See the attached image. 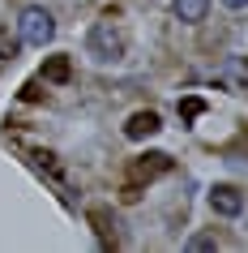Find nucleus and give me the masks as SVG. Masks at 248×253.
<instances>
[{
	"instance_id": "nucleus-1",
	"label": "nucleus",
	"mask_w": 248,
	"mask_h": 253,
	"mask_svg": "<svg viewBox=\"0 0 248 253\" xmlns=\"http://www.w3.org/2000/svg\"><path fill=\"white\" fill-rule=\"evenodd\" d=\"M163 172H171V155H163V150H150V155H142V159H133L129 168V185H124V198H137V189L150 185V180H158Z\"/></svg>"
},
{
	"instance_id": "nucleus-2",
	"label": "nucleus",
	"mask_w": 248,
	"mask_h": 253,
	"mask_svg": "<svg viewBox=\"0 0 248 253\" xmlns=\"http://www.w3.org/2000/svg\"><path fill=\"white\" fill-rule=\"evenodd\" d=\"M17 30H22V35H17L22 43H30V47H43V43L56 35V22H52V13H47V9L30 4L26 13H22V26H17Z\"/></svg>"
},
{
	"instance_id": "nucleus-3",
	"label": "nucleus",
	"mask_w": 248,
	"mask_h": 253,
	"mask_svg": "<svg viewBox=\"0 0 248 253\" xmlns=\"http://www.w3.org/2000/svg\"><path fill=\"white\" fill-rule=\"evenodd\" d=\"M90 52L99 56V60H116V56L124 52V39L111 30V22H99V26L90 30Z\"/></svg>"
},
{
	"instance_id": "nucleus-4",
	"label": "nucleus",
	"mask_w": 248,
	"mask_h": 253,
	"mask_svg": "<svg viewBox=\"0 0 248 253\" xmlns=\"http://www.w3.org/2000/svg\"><path fill=\"white\" fill-rule=\"evenodd\" d=\"M158 129H163V120H158V112H133L129 125H124V137H133V142H142V137H154Z\"/></svg>"
},
{
	"instance_id": "nucleus-5",
	"label": "nucleus",
	"mask_w": 248,
	"mask_h": 253,
	"mask_svg": "<svg viewBox=\"0 0 248 253\" xmlns=\"http://www.w3.org/2000/svg\"><path fill=\"white\" fill-rule=\"evenodd\" d=\"M210 206H214L218 214H227V219H235V214L244 211V198H240L231 185H214L210 189Z\"/></svg>"
},
{
	"instance_id": "nucleus-6",
	"label": "nucleus",
	"mask_w": 248,
	"mask_h": 253,
	"mask_svg": "<svg viewBox=\"0 0 248 253\" xmlns=\"http://www.w3.org/2000/svg\"><path fill=\"white\" fill-rule=\"evenodd\" d=\"M73 78V65H69V56H52L47 65H43V82H69Z\"/></svg>"
},
{
	"instance_id": "nucleus-7",
	"label": "nucleus",
	"mask_w": 248,
	"mask_h": 253,
	"mask_svg": "<svg viewBox=\"0 0 248 253\" xmlns=\"http://www.w3.org/2000/svg\"><path fill=\"white\" fill-rule=\"evenodd\" d=\"M210 9V0H176V17L180 22H201Z\"/></svg>"
},
{
	"instance_id": "nucleus-8",
	"label": "nucleus",
	"mask_w": 248,
	"mask_h": 253,
	"mask_svg": "<svg viewBox=\"0 0 248 253\" xmlns=\"http://www.w3.org/2000/svg\"><path fill=\"white\" fill-rule=\"evenodd\" d=\"M90 223L99 227V245H103V249H111V245H116V236H111V227H107V211H99V206H94V211H90Z\"/></svg>"
},
{
	"instance_id": "nucleus-9",
	"label": "nucleus",
	"mask_w": 248,
	"mask_h": 253,
	"mask_svg": "<svg viewBox=\"0 0 248 253\" xmlns=\"http://www.w3.org/2000/svg\"><path fill=\"white\" fill-rule=\"evenodd\" d=\"M30 159L39 163L43 172H52L56 180H60V185H65V172H60V163H56V155H52V150H30Z\"/></svg>"
},
{
	"instance_id": "nucleus-10",
	"label": "nucleus",
	"mask_w": 248,
	"mask_h": 253,
	"mask_svg": "<svg viewBox=\"0 0 248 253\" xmlns=\"http://www.w3.org/2000/svg\"><path fill=\"white\" fill-rule=\"evenodd\" d=\"M201 112H206V103H201V99H184V103H180V116H184V120H197Z\"/></svg>"
},
{
	"instance_id": "nucleus-11",
	"label": "nucleus",
	"mask_w": 248,
	"mask_h": 253,
	"mask_svg": "<svg viewBox=\"0 0 248 253\" xmlns=\"http://www.w3.org/2000/svg\"><path fill=\"white\" fill-rule=\"evenodd\" d=\"M17 43H22V39H13L9 30H0V56H4V60H9V56H17Z\"/></svg>"
},
{
	"instance_id": "nucleus-12",
	"label": "nucleus",
	"mask_w": 248,
	"mask_h": 253,
	"mask_svg": "<svg viewBox=\"0 0 248 253\" xmlns=\"http://www.w3.org/2000/svg\"><path fill=\"white\" fill-rule=\"evenodd\" d=\"M188 249H193V253H206V249H218V240H214V236H193V240H188Z\"/></svg>"
},
{
	"instance_id": "nucleus-13",
	"label": "nucleus",
	"mask_w": 248,
	"mask_h": 253,
	"mask_svg": "<svg viewBox=\"0 0 248 253\" xmlns=\"http://www.w3.org/2000/svg\"><path fill=\"white\" fill-rule=\"evenodd\" d=\"M231 73H235L240 82H248V60H231Z\"/></svg>"
},
{
	"instance_id": "nucleus-14",
	"label": "nucleus",
	"mask_w": 248,
	"mask_h": 253,
	"mask_svg": "<svg viewBox=\"0 0 248 253\" xmlns=\"http://www.w3.org/2000/svg\"><path fill=\"white\" fill-rule=\"evenodd\" d=\"M22 99H39V82H26L22 86Z\"/></svg>"
},
{
	"instance_id": "nucleus-15",
	"label": "nucleus",
	"mask_w": 248,
	"mask_h": 253,
	"mask_svg": "<svg viewBox=\"0 0 248 253\" xmlns=\"http://www.w3.org/2000/svg\"><path fill=\"white\" fill-rule=\"evenodd\" d=\"M222 4H227V9H244L248 0H222Z\"/></svg>"
},
{
	"instance_id": "nucleus-16",
	"label": "nucleus",
	"mask_w": 248,
	"mask_h": 253,
	"mask_svg": "<svg viewBox=\"0 0 248 253\" xmlns=\"http://www.w3.org/2000/svg\"><path fill=\"white\" fill-rule=\"evenodd\" d=\"M244 146H248V137H244Z\"/></svg>"
}]
</instances>
